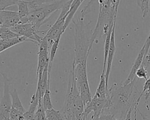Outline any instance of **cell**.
I'll return each mask as SVG.
<instances>
[{
  "instance_id": "obj_1",
  "label": "cell",
  "mask_w": 150,
  "mask_h": 120,
  "mask_svg": "<svg viewBox=\"0 0 150 120\" xmlns=\"http://www.w3.org/2000/svg\"><path fill=\"white\" fill-rule=\"evenodd\" d=\"M137 83L136 77L128 84L121 82L112 85L107 92L108 107L105 110L116 118L119 116V119L124 120L130 109L138 105L142 97L137 88Z\"/></svg>"
},
{
  "instance_id": "obj_2",
  "label": "cell",
  "mask_w": 150,
  "mask_h": 120,
  "mask_svg": "<svg viewBox=\"0 0 150 120\" xmlns=\"http://www.w3.org/2000/svg\"><path fill=\"white\" fill-rule=\"evenodd\" d=\"M87 5L81 12V15L75 21L73 20L74 25V54L75 57L73 63L76 66H87V59L91 49L90 47L91 36L88 25L84 22V17L87 9Z\"/></svg>"
},
{
  "instance_id": "obj_3",
  "label": "cell",
  "mask_w": 150,
  "mask_h": 120,
  "mask_svg": "<svg viewBox=\"0 0 150 120\" xmlns=\"http://www.w3.org/2000/svg\"><path fill=\"white\" fill-rule=\"evenodd\" d=\"M84 110L85 106L77 87L74 68L72 66L65 100L61 111L66 120H82L84 116Z\"/></svg>"
},
{
  "instance_id": "obj_4",
  "label": "cell",
  "mask_w": 150,
  "mask_h": 120,
  "mask_svg": "<svg viewBox=\"0 0 150 120\" xmlns=\"http://www.w3.org/2000/svg\"><path fill=\"white\" fill-rule=\"evenodd\" d=\"M67 1V0H56L30 11L28 14L29 22L39 29L42 25L47 22L53 13L63 8Z\"/></svg>"
},
{
  "instance_id": "obj_5",
  "label": "cell",
  "mask_w": 150,
  "mask_h": 120,
  "mask_svg": "<svg viewBox=\"0 0 150 120\" xmlns=\"http://www.w3.org/2000/svg\"><path fill=\"white\" fill-rule=\"evenodd\" d=\"M73 0H69L62 8L61 12L57 19L51 28L47 30L45 37L47 40L50 48L52 45L59 39L61 38L62 34L64 32V25L67 13L71 7Z\"/></svg>"
},
{
  "instance_id": "obj_6",
  "label": "cell",
  "mask_w": 150,
  "mask_h": 120,
  "mask_svg": "<svg viewBox=\"0 0 150 120\" xmlns=\"http://www.w3.org/2000/svg\"><path fill=\"white\" fill-rule=\"evenodd\" d=\"M10 29L19 35L32 40L35 44L38 45L39 44L47 32V31H40L34 25L29 22L18 23Z\"/></svg>"
},
{
  "instance_id": "obj_7",
  "label": "cell",
  "mask_w": 150,
  "mask_h": 120,
  "mask_svg": "<svg viewBox=\"0 0 150 120\" xmlns=\"http://www.w3.org/2000/svg\"><path fill=\"white\" fill-rule=\"evenodd\" d=\"M4 82V92L0 103V120H11V110L12 99L11 95V80L7 76L1 73Z\"/></svg>"
},
{
  "instance_id": "obj_8",
  "label": "cell",
  "mask_w": 150,
  "mask_h": 120,
  "mask_svg": "<svg viewBox=\"0 0 150 120\" xmlns=\"http://www.w3.org/2000/svg\"><path fill=\"white\" fill-rule=\"evenodd\" d=\"M38 46L39 50L38 52V60L37 67L38 81L40 80L44 69L47 66L49 65L50 56V53H49V49L50 47L47 40L45 36Z\"/></svg>"
},
{
  "instance_id": "obj_9",
  "label": "cell",
  "mask_w": 150,
  "mask_h": 120,
  "mask_svg": "<svg viewBox=\"0 0 150 120\" xmlns=\"http://www.w3.org/2000/svg\"><path fill=\"white\" fill-rule=\"evenodd\" d=\"M20 20L18 11L6 9L0 11V28H12L19 23Z\"/></svg>"
},
{
  "instance_id": "obj_10",
  "label": "cell",
  "mask_w": 150,
  "mask_h": 120,
  "mask_svg": "<svg viewBox=\"0 0 150 120\" xmlns=\"http://www.w3.org/2000/svg\"><path fill=\"white\" fill-rule=\"evenodd\" d=\"M116 20L114 22V25L112 28V31L111 33V41H110V45L109 47V50L108 53V57L107 61V65H106V71H105V81H106V87L107 90H108V80L110 77V74L112 67V63L113 61V58L115 53V29L116 25Z\"/></svg>"
},
{
  "instance_id": "obj_11",
  "label": "cell",
  "mask_w": 150,
  "mask_h": 120,
  "mask_svg": "<svg viewBox=\"0 0 150 120\" xmlns=\"http://www.w3.org/2000/svg\"><path fill=\"white\" fill-rule=\"evenodd\" d=\"M146 56V53H145V46L143 45L142 47L139 52L133 64L131 67V69L130 70V72L127 77V78L122 82L124 84H128L130 83H131L137 77H136V73L138 68L141 67L144 58Z\"/></svg>"
},
{
  "instance_id": "obj_12",
  "label": "cell",
  "mask_w": 150,
  "mask_h": 120,
  "mask_svg": "<svg viewBox=\"0 0 150 120\" xmlns=\"http://www.w3.org/2000/svg\"><path fill=\"white\" fill-rule=\"evenodd\" d=\"M39 102V95L38 91L36 90L35 93L32 95L29 109L24 114L25 120H33L35 114L38 108Z\"/></svg>"
},
{
  "instance_id": "obj_13",
  "label": "cell",
  "mask_w": 150,
  "mask_h": 120,
  "mask_svg": "<svg viewBox=\"0 0 150 120\" xmlns=\"http://www.w3.org/2000/svg\"><path fill=\"white\" fill-rule=\"evenodd\" d=\"M26 42H29L34 43L32 40L21 36L8 40H0V53H2V52L12 47L13 46Z\"/></svg>"
},
{
  "instance_id": "obj_14",
  "label": "cell",
  "mask_w": 150,
  "mask_h": 120,
  "mask_svg": "<svg viewBox=\"0 0 150 120\" xmlns=\"http://www.w3.org/2000/svg\"><path fill=\"white\" fill-rule=\"evenodd\" d=\"M16 5L18 6V12L21 19L19 23H28V14L29 13V10L26 1L19 0Z\"/></svg>"
},
{
  "instance_id": "obj_15",
  "label": "cell",
  "mask_w": 150,
  "mask_h": 120,
  "mask_svg": "<svg viewBox=\"0 0 150 120\" xmlns=\"http://www.w3.org/2000/svg\"><path fill=\"white\" fill-rule=\"evenodd\" d=\"M108 90L106 87L105 73H101L100 82L93 97L97 98H107Z\"/></svg>"
},
{
  "instance_id": "obj_16",
  "label": "cell",
  "mask_w": 150,
  "mask_h": 120,
  "mask_svg": "<svg viewBox=\"0 0 150 120\" xmlns=\"http://www.w3.org/2000/svg\"><path fill=\"white\" fill-rule=\"evenodd\" d=\"M45 114L47 120H66L61 110H56L54 108L45 111Z\"/></svg>"
},
{
  "instance_id": "obj_17",
  "label": "cell",
  "mask_w": 150,
  "mask_h": 120,
  "mask_svg": "<svg viewBox=\"0 0 150 120\" xmlns=\"http://www.w3.org/2000/svg\"><path fill=\"white\" fill-rule=\"evenodd\" d=\"M18 36L20 35L12 31L10 28H0V40H8Z\"/></svg>"
},
{
  "instance_id": "obj_18",
  "label": "cell",
  "mask_w": 150,
  "mask_h": 120,
  "mask_svg": "<svg viewBox=\"0 0 150 120\" xmlns=\"http://www.w3.org/2000/svg\"><path fill=\"white\" fill-rule=\"evenodd\" d=\"M28 5L29 12L33 10L37 9L38 8L40 7V6L48 4L51 3L56 1V0H26Z\"/></svg>"
},
{
  "instance_id": "obj_19",
  "label": "cell",
  "mask_w": 150,
  "mask_h": 120,
  "mask_svg": "<svg viewBox=\"0 0 150 120\" xmlns=\"http://www.w3.org/2000/svg\"><path fill=\"white\" fill-rule=\"evenodd\" d=\"M42 105L45 111L52 109L53 107L52 102V100L50 97V86H48L46 92H45L43 98H42Z\"/></svg>"
},
{
  "instance_id": "obj_20",
  "label": "cell",
  "mask_w": 150,
  "mask_h": 120,
  "mask_svg": "<svg viewBox=\"0 0 150 120\" xmlns=\"http://www.w3.org/2000/svg\"><path fill=\"white\" fill-rule=\"evenodd\" d=\"M19 0H0V9L4 10L6 8L17 5Z\"/></svg>"
},
{
  "instance_id": "obj_21",
  "label": "cell",
  "mask_w": 150,
  "mask_h": 120,
  "mask_svg": "<svg viewBox=\"0 0 150 120\" xmlns=\"http://www.w3.org/2000/svg\"><path fill=\"white\" fill-rule=\"evenodd\" d=\"M148 68H146L142 64L138 68L136 73V77L139 78H144L145 80L148 79Z\"/></svg>"
},
{
  "instance_id": "obj_22",
  "label": "cell",
  "mask_w": 150,
  "mask_h": 120,
  "mask_svg": "<svg viewBox=\"0 0 150 120\" xmlns=\"http://www.w3.org/2000/svg\"><path fill=\"white\" fill-rule=\"evenodd\" d=\"M142 96L145 97V100H147L150 96V76L145 81L144 87L143 90L141 92Z\"/></svg>"
},
{
  "instance_id": "obj_23",
  "label": "cell",
  "mask_w": 150,
  "mask_h": 120,
  "mask_svg": "<svg viewBox=\"0 0 150 120\" xmlns=\"http://www.w3.org/2000/svg\"><path fill=\"white\" fill-rule=\"evenodd\" d=\"M144 46H145V53H146V55H147L149 53V49L150 47V32L146 40V41L145 42L144 44Z\"/></svg>"
},
{
  "instance_id": "obj_24",
  "label": "cell",
  "mask_w": 150,
  "mask_h": 120,
  "mask_svg": "<svg viewBox=\"0 0 150 120\" xmlns=\"http://www.w3.org/2000/svg\"><path fill=\"white\" fill-rule=\"evenodd\" d=\"M143 64L147 67H148L150 65V53H149L147 55L145 56L143 61Z\"/></svg>"
},
{
  "instance_id": "obj_25",
  "label": "cell",
  "mask_w": 150,
  "mask_h": 120,
  "mask_svg": "<svg viewBox=\"0 0 150 120\" xmlns=\"http://www.w3.org/2000/svg\"><path fill=\"white\" fill-rule=\"evenodd\" d=\"M138 111L139 112V114H140V115L142 116V119H143V120H150V119L149 118H146V117H145L142 114V113L138 110Z\"/></svg>"
},
{
  "instance_id": "obj_26",
  "label": "cell",
  "mask_w": 150,
  "mask_h": 120,
  "mask_svg": "<svg viewBox=\"0 0 150 120\" xmlns=\"http://www.w3.org/2000/svg\"><path fill=\"white\" fill-rule=\"evenodd\" d=\"M82 120H88V116L84 114V116L83 117V118Z\"/></svg>"
}]
</instances>
